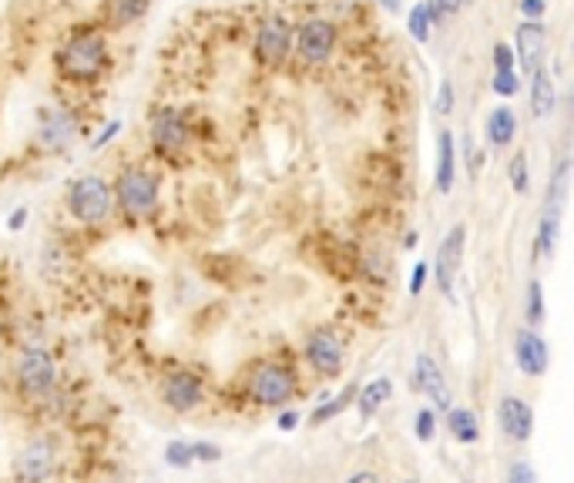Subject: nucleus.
Masks as SVG:
<instances>
[{"label": "nucleus", "instance_id": "obj_30", "mask_svg": "<svg viewBox=\"0 0 574 483\" xmlns=\"http://www.w3.org/2000/svg\"><path fill=\"white\" fill-rule=\"evenodd\" d=\"M531 185V175H528V154L521 152L511 158V189L517 191V195H524Z\"/></svg>", "mask_w": 574, "mask_h": 483}, {"label": "nucleus", "instance_id": "obj_38", "mask_svg": "<svg viewBox=\"0 0 574 483\" xmlns=\"http://www.w3.org/2000/svg\"><path fill=\"white\" fill-rule=\"evenodd\" d=\"M118 131H121V121H108V125H105V128H101V135H98V138H94V142H91V148H94V152H98V148H105V144L108 142H115V135H118Z\"/></svg>", "mask_w": 574, "mask_h": 483}, {"label": "nucleus", "instance_id": "obj_41", "mask_svg": "<svg viewBox=\"0 0 574 483\" xmlns=\"http://www.w3.org/2000/svg\"><path fill=\"white\" fill-rule=\"evenodd\" d=\"M24 225H27V209H17V212L7 218V228H11V232H21Z\"/></svg>", "mask_w": 574, "mask_h": 483}, {"label": "nucleus", "instance_id": "obj_26", "mask_svg": "<svg viewBox=\"0 0 574 483\" xmlns=\"http://www.w3.org/2000/svg\"><path fill=\"white\" fill-rule=\"evenodd\" d=\"M353 396H356V386H346L333 403H323V406H319V410L313 413V416H309V423H313V426H323L326 420H333V416H340V413L346 410V403H350Z\"/></svg>", "mask_w": 574, "mask_h": 483}, {"label": "nucleus", "instance_id": "obj_35", "mask_svg": "<svg viewBox=\"0 0 574 483\" xmlns=\"http://www.w3.org/2000/svg\"><path fill=\"white\" fill-rule=\"evenodd\" d=\"M437 111H440V115H450V111H454V81H440V88H437Z\"/></svg>", "mask_w": 574, "mask_h": 483}, {"label": "nucleus", "instance_id": "obj_39", "mask_svg": "<svg viewBox=\"0 0 574 483\" xmlns=\"http://www.w3.org/2000/svg\"><path fill=\"white\" fill-rule=\"evenodd\" d=\"M427 272H430V265H413V275H410V295H420L423 285H427Z\"/></svg>", "mask_w": 574, "mask_h": 483}, {"label": "nucleus", "instance_id": "obj_32", "mask_svg": "<svg viewBox=\"0 0 574 483\" xmlns=\"http://www.w3.org/2000/svg\"><path fill=\"white\" fill-rule=\"evenodd\" d=\"M521 21H544L548 17V0H517Z\"/></svg>", "mask_w": 574, "mask_h": 483}, {"label": "nucleus", "instance_id": "obj_42", "mask_svg": "<svg viewBox=\"0 0 574 483\" xmlns=\"http://www.w3.org/2000/svg\"><path fill=\"white\" fill-rule=\"evenodd\" d=\"M346 483H383V480H380L376 473H370V470H360V473H353Z\"/></svg>", "mask_w": 574, "mask_h": 483}, {"label": "nucleus", "instance_id": "obj_8", "mask_svg": "<svg viewBox=\"0 0 574 483\" xmlns=\"http://www.w3.org/2000/svg\"><path fill=\"white\" fill-rule=\"evenodd\" d=\"M464 242H467V225H454L437 248L434 279L444 295H454V283H457L460 262H464Z\"/></svg>", "mask_w": 574, "mask_h": 483}, {"label": "nucleus", "instance_id": "obj_12", "mask_svg": "<svg viewBox=\"0 0 574 483\" xmlns=\"http://www.w3.org/2000/svg\"><path fill=\"white\" fill-rule=\"evenodd\" d=\"M306 359L323 376H336L343 366V339L333 330H316L306 339Z\"/></svg>", "mask_w": 574, "mask_h": 483}, {"label": "nucleus", "instance_id": "obj_16", "mask_svg": "<svg viewBox=\"0 0 574 483\" xmlns=\"http://www.w3.org/2000/svg\"><path fill=\"white\" fill-rule=\"evenodd\" d=\"M165 403L175 413L195 410L202 403V379L195 373H175L165 379Z\"/></svg>", "mask_w": 574, "mask_h": 483}, {"label": "nucleus", "instance_id": "obj_4", "mask_svg": "<svg viewBox=\"0 0 574 483\" xmlns=\"http://www.w3.org/2000/svg\"><path fill=\"white\" fill-rule=\"evenodd\" d=\"M336 41H340V31L326 17H309V21L293 27V48L299 54V60L309 64V68L326 64L333 58V51H336Z\"/></svg>", "mask_w": 574, "mask_h": 483}, {"label": "nucleus", "instance_id": "obj_29", "mask_svg": "<svg viewBox=\"0 0 574 483\" xmlns=\"http://www.w3.org/2000/svg\"><path fill=\"white\" fill-rule=\"evenodd\" d=\"M427 4V11H430V21H434V27L440 24V21H447V17H454V14H460L464 7H467V0H423Z\"/></svg>", "mask_w": 574, "mask_h": 483}, {"label": "nucleus", "instance_id": "obj_23", "mask_svg": "<svg viewBox=\"0 0 574 483\" xmlns=\"http://www.w3.org/2000/svg\"><path fill=\"white\" fill-rule=\"evenodd\" d=\"M390 393H393V383H390L387 376H376L373 383H366L363 393H360V416H363V420L376 416L380 406L390 400Z\"/></svg>", "mask_w": 574, "mask_h": 483}, {"label": "nucleus", "instance_id": "obj_10", "mask_svg": "<svg viewBox=\"0 0 574 483\" xmlns=\"http://www.w3.org/2000/svg\"><path fill=\"white\" fill-rule=\"evenodd\" d=\"M17 383L27 396H47L54 383H58V369H54V359L47 349H27L17 366Z\"/></svg>", "mask_w": 574, "mask_h": 483}, {"label": "nucleus", "instance_id": "obj_25", "mask_svg": "<svg viewBox=\"0 0 574 483\" xmlns=\"http://www.w3.org/2000/svg\"><path fill=\"white\" fill-rule=\"evenodd\" d=\"M407 34L417 41V44H427L430 34H434V21H430V11H427V4H413L410 14H407Z\"/></svg>", "mask_w": 574, "mask_h": 483}, {"label": "nucleus", "instance_id": "obj_11", "mask_svg": "<svg viewBox=\"0 0 574 483\" xmlns=\"http://www.w3.org/2000/svg\"><path fill=\"white\" fill-rule=\"evenodd\" d=\"M296 393V379L289 369H282L276 363L259 366V373L252 376V396L262 406H286Z\"/></svg>", "mask_w": 574, "mask_h": 483}, {"label": "nucleus", "instance_id": "obj_40", "mask_svg": "<svg viewBox=\"0 0 574 483\" xmlns=\"http://www.w3.org/2000/svg\"><path fill=\"white\" fill-rule=\"evenodd\" d=\"M299 426V413L296 410H282L279 413V430H296Z\"/></svg>", "mask_w": 574, "mask_h": 483}, {"label": "nucleus", "instance_id": "obj_2", "mask_svg": "<svg viewBox=\"0 0 574 483\" xmlns=\"http://www.w3.org/2000/svg\"><path fill=\"white\" fill-rule=\"evenodd\" d=\"M111 195H118V205L128 218H148L158 209V178L145 165H128L111 185Z\"/></svg>", "mask_w": 574, "mask_h": 483}, {"label": "nucleus", "instance_id": "obj_6", "mask_svg": "<svg viewBox=\"0 0 574 483\" xmlns=\"http://www.w3.org/2000/svg\"><path fill=\"white\" fill-rule=\"evenodd\" d=\"M548 27L544 21H521L514 27V64H521L524 74H534L538 68H544V58H548Z\"/></svg>", "mask_w": 574, "mask_h": 483}, {"label": "nucleus", "instance_id": "obj_1", "mask_svg": "<svg viewBox=\"0 0 574 483\" xmlns=\"http://www.w3.org/2000/svg\"><path fill=\"white\" fill-rule=\"evenodd\" d=\"M58 74L71 84H94L108 68V41L98 27H74L54 54Z\"/></svg>", "mask_w": 574, "mask_h": 483}, {"label": "nucleus", "instance_id": "obj_36", "mask_svg": "<svg viewBox=\"0 0 574 483\" xmlns=\"http://www.w3.org/2000/svg\"><path fill=\"white\" fill-rule=\"evenodd\" d=\"M507 483H538V477L531 470V463L517 460V463H511V470H507Z\"/></svg>", "mask_w": 574, "mask_h": 483}, {"label": "nucleus", "instance_id": "obj_5", "mask_svg": "<svg viewBox=\"0 0 574 483\" xmlns=\"http://www.w3.org/2000/svg\"><path fill=\"white\" fill-rule=\"evenodd\" d=\"M293 51V24L282 14H269L262 24L256 27V44L252 54L262 68H282Z\"/></svg>", "mask_w": 574, "mask_h": 483}, {"label": "nucleus", "instance_id": "obj_15", "mask_svg": "<svg viewBox=\"0 0 574 483\" xmlns=\"http://www.w3.org/2000/svg\"><path fill=\"white\" fill-rule=\"evenodd\" d=\"M410 386L417 389V393H427L440 410H450V389H447L444 383V373H440V366L427 353L417 356V369H413V376H410Z\"/></svg>", "mask_w": 574, "mask_h": 483}, {"label": "nucleus", "instance_id": "obj_20", "mask_svg": "<svg viewBox=\"0 0 574 483\" xmlns=\"http://www.w3.org/2000/svg\"><path fill=\"white\" fill-rule=\"evenodd\" d=\"M554 101H558V95H554V78L548 68H538V71L531 74V115L534 118H548L554 111Z\"/></svg>", "mask_w": 574, "mask_h": 483}, {"label": "nucleus", "instance_id": "obj_13", "mask_svg": "<svg viewBox=\"0 0 574 483\" xmlns=\"http://www.w3.org/2000/svg\"><path fill=\"white\" fill-rule=\"evenodd\" d=\"M54 473V447L47 440H37L24 447L14 460V477L17 483H44Z\"/></svg>", "mask_w": 574, "mask_h": 483}, {"label": "nucleus", "instance_id": "obj_19", "mask_svg": "<svg viewBox=\"0 0 574 483\" xmlns=\"http://www.w3.org/2000/svg\"><path fill=\"white\" fill-rule=\"evenodd\" d=\"M454 178H457V154H454V131H440L437 138V175L434 185L440 195L454 189Z\"/></svg>", "mask_w": 574, "mask_h": 483}, {"label": "nucleus", "instance_id": "obj_43", "mask_svg": "<svg viewBox=\"0 0 574 483\" xmlns=\"http://www.w3.org/2000/svg\"><path fill=\"white\" fill-rule=\"evenodd\" d=\"M380 4H383L387 11H400V0H380Z\"/></svg>", "mask_w": 574, "mask_h": 483}, {"label": "nucleus", "instance_id": "obj_28", "mask_svg": "<svg viewBox=\"0 0 574 483\" xmlns=\"http://www.w3.org/2000/svg\"><path fill=\"white\" fill-rule=\"evenodd\" d=\"M491 91L501 98H514L521 91V74L517 71H494L491 74Z\"/></svg>", "mask_w": 574, "mask_h": 483}, {"label": "nucleus", "instance_id": "obj_27", "mask_svg": "<svg viewBox=\"0 0 574 483\" xmlns=\"http://www.w3.org/2000/svg\"><path fill=\"white\" fill-rule=\"evenodd\" d=\"M528 322L531 326H541L544 322V289H541L538 279H531L528 283Z\"/></svg>", "mask_w": 574, "mask_h": 483}, {"label": "nucleus", "instance_id": "obj_44", "mask_svg": "<svg viewBox=\"0 0 574 483\" xmlns=\"http://www.w3.org/2000/svg\"><path fill=\"white\" fill-rule=\"evenodd\" d=\"M403 483H417V480H403Z\"/></svg>", "mask_w": 574, "mask_h": 483}, {"label": "nucleus", "instance_id": "obj_7", "mask_svg": "<svg viewBox=\"0 0 574 483\" xmlns=\"http://www.w3.org/2000/svg\"><path fill=\"white\" fill-rule=\"evenodd\" d=\"M188 138H192V131H188V121L178 107H158V111H155V118H152L155 152L165 154V158L182 154L185 152Z\"/></svg>", "mask_w": 574, "mask_h": 483}, {"label": "nucleus", "instance_id": "obj_31", "mask_svg": "<svg viewBox=\"0 0 574 483\" xmlns=\"http://www.w3.org/2000/svg\"><path fill=\"white\" fill-rule=\"evenodd\" d=\"M165 460H168V467H178V470H185V467H192L195 460H192V450H188V443H182V440H172L168 447H165Z\"/></svg>", "mask_w": 574, "mask_h": 483}, {"label": "nucleus", "instance_id": "obj_37", "mask_svg": "<svg viewBox=\"0 0 574 483\" xmlns=\"http://www.w3.org/2000/svg\"><path fill=\"white\" fill-rule=\"evenodd\" d=\"M434 430H437L434 410H420V413H417V436H420L423 443L434 436Z\"/></svg>", "mask_w": 574, "mask_h": 483}, {"label": "nucleus", "instance_id": "obj_33", "mask_svg": "<svg viewBox=\"0 0 574 483\" xmlns=\"http://www.w3.org/2000/svg\"><path fill=\"white\" fill-rule=\"evenodd\" d=\"M494 71H517L514 64V51H511V44H494Z\"/></svg>", "mask_w": 574, "mask_h": 483}, {"label": "nucleus", "instance_id": "obj_34", "mask_svg": "<svg viewBox=\"0 0 574 483\" xmlns=\"http://www.w3.org/2000/svg\"><path fill=\"white\" fill-rule=\"evenodd\" d=\"M188 450H192V460H202V463H215V460L222 457V450L215 447V443H205V440L188 443Z\"/></svg>", "mask_w": 574, "mask_h": 483}, {"label": "nucleus", "instance_id": "obj_21", "mask_svg": "<svg viewBox=\"0 0 574 483\" xmlns=\"http://www.w3.org/2000/svg\"><path fill=\"white\" fill-rule=\"evenodd\" d=\"M148 4L152 0H105V21L108 27H128V24H138L141 17L148 14Z\"/></svg>", "mask_w": 574, "mask_h": 483}, {"label": "nucleus", "instance_id": "obj_17", "mask_svg": "<svg viewBox=\"0 0 574 483\" xmlns=\"http://www.w3.org/2000/svg\"><path fill=\"white\" fill-rule=\"evenodd\" d=\"M497 420H501V430L511 440H517V443H524L531 436V430H534V413H531V406L521 396H504Z\"/></svg>", "mask_w": 574, "mask_h": 483}, {"label": "nucleus", "instance_id": "obj_9", "mask_svg": "<svg viewBox=\"0 0 574 483\" xmlns=\"http://www.w3.org/2000/svg\"><path fill=\"white\" fill-rule=\"evenodd\" d=\"M78 138V115L71 107H44L37 125V144L44 152H64Z\"/></svg>", "mask_w": 574, "mask_h": 483}, {"label": "nucleus", "instance_id": "obj_14", "mask_svg": "<svg viewBox=\"0 0 574 483\" xmlns=\"http://www.w3.org/2000/svg\"><path fill=\"white\" fill-rule=\"evenodd\" d=\"M514 359H517V366H521V373H528V376H544V373H548V363H551L548 342L541 339L534 330H517Z\"/></svg>", "mask_w": 574, "mask_h": 483}, {"label": "nucleus", "instance_id": "obj_18", "mask_svg": "<svg viewBox=\"0 0 574 483\" xmlns=\"http://www.w3.org/2000/svg\"><path fill=\"white\" fill-rule=\"evenodd\" d=\"M517 135V115L507 105H497L484 121V138L491 148H507Z\"/></svg>", "mask_w": 574, "mask_h": 483}, {"label": "nucleus", "instance_id": "obj_3", "mask_svg": "<svg viewBox=\"0 0 574 483\" xmlns=\"http://www.w3.org/2000/svg\"><path fill=\"white\" fill-rule=\"evenodd\" d=\"M115 195L111 185L98 175H81L78 181H71L68 189V212L81 225H101L111 215Z\"/></svg>", "mask_w": 574, "mask_h": 483}, {"label": "nucleus", "instance_id": "obj_24", "mask_svg": "<svg viewBox=\"0 0 574 483\" xmlns=\"http://www.w3.org/2000/svg\"><path fill=\"white\" fill-rule=\"evenodd\" d=\"M558 225H561L558 205H548V209H544V218H541L538 225V255H548V259L554 255V248H558Z\"/></svg>", "mask_w": 574, "mask_h": 483}, {"label": "nucleus", "instance_id": "obj_22", "mask_svg": "<svg viewBox=\"0 0 574 483\" xmlns=\"http://www.w3.org/2000/svg\"><path fill=\"white\" fill-rule=\"evenodd\" d=\"M447 430H450L454 440H460V443H474V440L481 436L477 416H474L467 406H450V413H447Z\"/></svg>", "mask_w": 574, "mask_h": 483}]
</instances>
